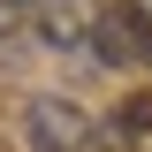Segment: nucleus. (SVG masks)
Segmentation results:
<instances>
[{
    "mask_svg": "<svg viewBox=\"0 0 152 152\" xmlns=\"http://www.w3.org/2000/svg\"><path fill=\"white\" fill-rule=\"evenodd\" d=\"M107 61H129V69H152V15L137 0H107L99 8V38H91Z\"/></svg>",
    "mask_w": 152,
    "mask_h": 152,
    "instance_id": "obj_2",
    "label": "nucleus"
},
{
    "mask_svg": "<svg viewBox=\"0 0 152 152\" xmlns=\"http://www.w3.org/2000/svg\"><path fill=\"white\" fill-rule=\"evenodd\" d=\"M23 137H31V152H91V114L69 107V99H31V114H23Z\"/></svg>",
    "mask_w": 152,
    "mask_h": 152,
    "instance_id": "obj_1",
    "label": "nucleus"
},
{
    "mask_svg": "<svg viewBox=\"0 0 152 152\" xmlns=\"http://www.w3.org/2000/svg\"><path fill=\"white\" fill-rule=\"evenodd\" d=\"M114 129L129 137V145H137V137L152 145V91H129V99H122V122H114Z\"/></svg>",
    "mask_w": 152,
    "mask_h": 152,
    "instance_id": "obj_3",
    "label": "nucleus"
}]
</instances>
